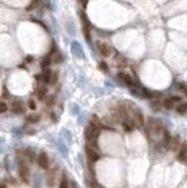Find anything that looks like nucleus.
Listing matches in <instances>:
<instances>
[{
  "mask_svg": "<svg viewBox=\"0 0 187 188\" xmlns=\"http://www.w3.org/2000/svg\"><path fill=\"white\" fill-rule=\"evenodd\" d=\"M99 132H101V126L89 123V126L85 129V138H86V141L89 144H92V145H97V139H98V136H99Z\"/></svg>",
  "mask_w": 187,
  "mask_h": 188,
  "instance_id": "f257e3e1",
  "label": "nucleus"
},
{
  "mask_svg": "<svg viewBox=\"0 0 187 188\" xmlns=\"http://www.w3.org/2000/svg\"><path fill=\"white\" fill-rule=\"evenodd\" d=\"M131 117H132V122H134V125H136L137 128L142 129V128H144V117H142L141 111L137 109L136 106H134V108H132V114H131Z\"/></svg>",
  "mask_w": 187,
  "mask_h": 188,
  "instance_id": "f03ea898",
  "label": "nucleus"
},
{
  "mask_svg": "<svg viewBox=\"0 0 187 188\" xmlns=\"http://www.w3.org/2000/svg\"><path fill=\"white\" fill-rule=\"evenodd\" d=\"M79 16H81V22H82V29H84L85 39H86V42H91V29H89L91 25H89V20H88V17H86L85 12H81Z\"/></svg>",
  "mask_w": 187,
  "mask_h": 188,
  "instance_id": "7ed1b4c3",
  "label": "nucleus"
},
{
  "mask_svg": "<svg viewBox=\"0 0 187 188\" xmlns=\"http://www.w3.org/2000/svg\"><path fill=\"white\" fill-rule=\"evenodd\" d=\"M17 165H19V177L22 178V181L29 182V168H27V164L22 158H19Z\"/></svg>",
  "mask_w": 187,
  "mask_h": 188,
  "instance_id": "20e7f679",
  "label": "nucleus"
},
{
  "mask_svg": "<svg viewBox=\"0 0 187 188\" xmlns=\"http://www.w3.org/2000/svg\"><path fill=\"white\" fill-rule=\"evenodd\" d=\"M71 52H72V55H73L75 58H78V59H84L85 58L84 49H82L81 43L76 42V40H73V42L71 43Z\"/></svg>",
  "mask_w": 187,
  "mask_h": 188,
  "instance_id": "39448f33",
  "label": "nucleus"
},
{
  "mask_svg": "<svg viewBox=\"0 0 187 188\" xmlns=\"http://www.w3.org/2000/svg\"><path fill=\"white\" fill-rule=\"evenodd\" d=\"M86 155H88V159L91 162H95L99 159V152L97 151V145H92V144H88L86 145Z\"/></svg>",
  "mask_w": 187,
  "mask_h": 188,
  "instance_id": "423d86ee",
  "label": "nucleus"
},
{
  "mask_svg": "<svg viewBox=\"0 0 187 188\" xmlns=\"http://www.w3.org/2000/svg\"><path fill=\"white\" fill-rule=\"evenodd\" d=\"M98 50H99V53H101L102 56H105V58L111 56L112 53L115 52V50H114V47H112L111 45H108V43H105V42L98 43Z\"/></svg>",
  "mask_w": 187,
  "mask_h": 188,
  "instance_id": "0eeeda50",
  "label": "nucleus"
},
{
  "mask_svg": "<svg viewBox=\"0 0 187 188\" xmlns=\"http://www.w3.org/2000/svg\"><path fill=\"white\" fill-rule=\"evenodd\" d=\"M181 102V99L179 96H171V98H166L163 101V106L167 108V109H173L176 105H179Z\"/></svg>",
  "mask_w": 187,
  "mask_h": 188,
  "instance_id": "6e6552de",
  "label": "nucleus"
},
{
  "mask_svg": "<svg viewBox=\"0 0 187 188\" xmlns=\"http://www.w3.org/2000/svg\"><path fill=\"white\" fill-rule=\"evenodd\" d=\"M177 159L183 164H187V142L181 144L180 149H179V154H177Z\"/></svg>",
  "mask_w": 187,
  "mask_h": 188,
  "instance_id": "1a4fd4ad",
  "label": "nucleus"
},
{
  "mask_svg": "<svg viewBox=\"0 0 187 188\" xmlns=\"http://www.w3.org/2000/svg\"><path fill=\"white\" fill-rule=\"evenodd\" d=\"M38 164H39V167L43 169L49 168V158L46 155V152H40L38 155Z\"/></svg>",
  "mask_w": 187,
  "mask_h": 188,
  "instance_id": "9d476101",
  "label": "nucleus"
},
{
  "mask_svg": "<svg viewBox=\"0 0 187 188\" xmlns=\"http://www.w3.org/2000/svg\"><path fill=\"white\" fill-rule=\"evenodd\" d=\"M118 79L123 82V83H125L127 86H129V88H132L134 86V80H132V78L129 76L128 73H124V72H120L118 73Z\"/></svg>",
  "mask_w": 187,
  "mask_h": 188,
  "instance_id": "9b49d317",
  "label": "nucleus"
},
{
  "mask_svg": "<svg viewBox=\"0 0 187 188\" xmlns=\"http://www.w3.org/2000/svg\"><path fill=\"white\" fill-rule=\"evenodd\" d=\"M167 148L170 149V151H176V149H180V136H179V135L171 136V139H170V142H168Z\"/></svg>",
  "mask_w": 187,
  "mask_h": 188,
  "instance_id": "f8f14e48",
  "label": "nucleus"
},
{
  "mask_svg": "<svg viewBox=\"0 0 187 188\" xmlns=\"http://www.w3.org/2000/svg\"><path fill=\"white\" fill-rule=\"evenodd\" d=\"M10 109H12V112H14V114H23V112H25V106H23V104H22L20 101H13Z\"/></svg>",
  "mask_w": 187,
  "mask_h": 188,
  "instance_id": "ddd939ff",
  "label": "nucleus"
},
{
  "mask_svg": "<svg viewBox=\"0 0 187 188\" xmlns=\"http://www.w3.org/2000/svg\"><path fill=\"white\" fill-rule=\"evenodd\" d=\"M52 73H53V72H52L51 69H43V72H42V80L46 82V83H51Z\"/></svg>",
  "mask_w": 187,
  "mask_h": 188,
  "instance_id": "4468645a",
  "label": "nucleus"
},
{
  "mask_svg": "<svg viewBox=\"0 0 187 188\" xmlns=\"http://www.w3.org/2000/svg\"><path fill=\"white\" fill-rule=\"evenodd\" d=\"M39 6H43V0H30L29 6L26 7V9H27V10H35V9H38Z\"/></svg>",
  "mask_w": 187,
  "mask_h": 188,
  "instance_id": "2eb2a0df",
  "label": "nucleus"
},
{
  "mask_svg": "<svg viewBox=\"0 0 187 188\" xmlns=\"http://www.w3.org/2000/svg\"><path fill=\"white\" fill-rule=\"evenodd\" d=\"M176 111H177L180 115H184V114H187V102H180V104L176 106Z\"/></svg>",
  "mask_w": 187,
  "mask_h": 188,
  "instance_id": "dca6fc26",
  "label": "nucleus"
},
{
  "mask_svg": "<svg viewBox=\"0 0 187 188\" xmlns=\"http://www.w3.org/2000/svg\"><path fill=\"white\" fill-rule=\"evenodd\" d=\"M170 139H171V135L168 134V131L167 129H164V132H163V144L167 147L168 142H170Z\"/></svg>",
  "mask_w": 187,
  "mask_h": 188,
  "instance_id": "f3484780",
  "label": "nucleus"
},
{
  "mask_svg": "<svg viewBox=\"0 0 187 188\" xmlns=\"http://www.w3.org/2000/svg\"><path fill=\"white\" fill-rule=\"evenodd\" d=\"M69 182L68 181V178L65 177V175H62V178H61V185H59V188H69Z\"/></svg>",
  "mask_w": 187,
  "mask_h": 188,
  "instance_id": "a211bd4d",
  "label": "nucleus"
},
{
  "mask_svg": "<svg viewBox=\"0 0 187 188\" xmlns=\"http://www.w3.org/2000/svg\"><path fill=\"white\" fill-rule=\"evenodd\" d=\"M36 93H38L39 99H43V98H45V95H46V88H45V86H40V88H38Z\"/></svg>",
  "mask_w": 187,
  "mask_h": 188,
  "instance_id": "6ab92c4d",
  "label": "nucleus"
},
{
  "mask_svg": "<svg viewBox=\"0 0 187 188\" xmlns=\"http://www.w3.org/2000/svg\"><path fill=\"white\" fill-rule=\"evenodd\" d=\"M115 62H117V66H125V59H124L121 55H118V56H117Z\"/></svg>",
  "mask_w": 187,
  "mask_h": 188,
  "instance_id": "aec40b11",
  "label": "nucleus"
},
{
  "mask_svg": "<svg viewBox=\"0 0 187 188\" xmlns=\"http://www.w3.org/2000/svg\"><path fill=\"white\" fill-rule=\"evenodd\" d=\"M25 152H26V155H27V158H29L30 161H35V152H33L32 149H26Z\"/></svg>",
  "mask_w": 187,
  "mask_h": 188,
  "instance_id": "412c9836",
  "label": "nucleus"
},
{
  "mask_svg": "<svg viewBox=\"0 0 187 188\" xmlns=\"http://www.w3.org/2000/svg\"><path fill=\"white\" fill-rule=\"evenodd\" d=\"M39 121V115H29L27 117V122H38Z\"/></svg>",
  "mask_w": 187,
  "mask_h": 188,
  "instance_id": "4be33fe9",
  "label": "nucleus"
},
{
  "mask_svg": "<svg viewBox=\"0 0 187 188\" xmlns=\"http://www.w3.org/2000/svg\"><path fill=\"white\" fill-rule=\"evenodd\" d=\"M27 106H29V109H36V102L33 101V99H29L27 101Z\"/></svg>",
  "mask_w": 187,
  "mask_h": 188,
  "instance_id": "5701e85b",
  "label": "nucleus"
},
{
  "mask_svg": "<svg viewBox=\"0 0 187 188\" xmlns=\"http://www.w3.org/2000/svg\"><path fill=\"white\" fill-rule=\"evenodd\" d=\"M98 68H99V69H101L102 72H108V66H107V63H105V62H99Z\"/></svg>",
  "mask_w": 187,
  "mask_h": 188,
  "instance_id": "b1692460",
  "label": "nucleus"
},
{
  "mask_svg": "<svg viewBox=\"0 0 187 188\" xmlns=\"http://www.w3.org/2000/svg\"><path fill=\"white\" fill-rule=\"evenodd\" d=\"M71 111H72V114H73V115H78V114H79V106L73 104L71 106Z\"/></svg>",
  "mask_w": 187,
  "mask_h": 188,
  "instance_id": "393cba45",
  "label": "nucleus"
},
{
  "mask_svg": "<svg viewBox=\"0 0 187 188\" xmlns=\"http://www.w3.org/2000/svg\"><path fill=\"white\" fill-rule=\"evenodd\" d=\"M62 135H64V138H66V139H68V142H71V135H69V131L64 129V131H62Z\"/></svg>",
  "mask_w": 187,
  "mask_h": 188,
  "instance_id": "a878e982",
  "label": "nucleus"
},
{
  "mask_svg": "<svg viewBox=\"0 0 187 188\" xmlns=\"http://www.w3.org/2000/svg\"><path fill=\"white\" fill-rule=\"evenodd\" d=\"M55 104V98L53 96H49V98H46V105L48 106H51V105Z\"/></svg>",
  "mask_w": 187,
  "mask_h": 188,
  "instance_id": "bb28decb",
  "label": "nucleus"
},
{
  "mask_svg": "<svg viewBox=\"0 0 187 188\" xmlns=\"http://www.w3.org/2000/svg\"><path fill=\"white\" fill-rule=\"evenodd\" d=\"M0 111H2V114H5L7 111V105H6V102H2V105H0Z\"/></svg>",
  "mask_w": 187,
  "mask_h": 188,
  "instance_id": "cd10ccee",
  "label": "nucleus"
},
{
  "mask_svg": "<svg viewBox=\"0 0 187 188\" xmlns=\"http://www.w3.org/2000/svg\"><path fill=\"white\" fill-rule=\"evenodd\" d=\"M56 80H58V73H56V72H53V73H52V79H51V83H55V82H56Z\"/></svg>",
  "mask_w": 187,
  "mask_h": 188,
  "instance_id": "c85d7f7f",
  "label": "nucleus"
},
{
  "mask_svg": "<svg viewBox=\"0 0 187 188\" xmlns=\"http://www.w3.org/2000/svg\"><path fill=\"white\" fill-rule=\"evenodd\" d=\"M68 32H69V35H73V25H72V22L68 23Z\"/></svg>",
  "mask_w": 187,
  "mask_h": 188,
  "instance_id": "c756f323",
  "label": "nucleus"
},
{
  "mask_svg": "<svg viewBox=\"0 0 187 188\" xmlns=\"http://www.w3.org/2000/svg\"><path fill=\"white\" fill-rule=\"evenodd\" d=\"M78 2H79V5H81L82 7H86V5H88L89 0H78Z\"/></svg>",
  "mask_w": 187,
  "mask_h": 188,
  "instance_id": "7c9ffc66",
  "label": "nucleus"
},
{
  "mask_svg": "<svg viewBox=\"0 0 187 188\" xmlns=\"http://www.w3.org/2000/svg\"><path fill=\"white\" fill-rule=\"evenodd\" d=\"M179 88H181L183 91H187V86H186V83H179Z\"/></svg>",
  "mask_w": 187,
  "mask_h": 188,
  "instance_id": "2f4dec72",
  "label": "nucleus"
},
{
  "mask_svg": "<svg viewBox=\"0 0 187 188\" xmlns=\"http://www.w3.org/2000/svg\"><path fill=\"white\" fill-rule=\"evenodd\" d=\"M69 188H76V184H75L73 181H71L69 182Z\"/></svg>",
  "mask_w": 187,
  "mask_h": 188,
  "instance_id": "473e14b6",
  "label": "nucleus"
},
{
  "mask_svg": "<svg viewBox=\"0 0 187 188\" xmlns=\"http://www.w3.org/2000/svg\"><path fill=\"white\" fill-rule=\"evenodd\" d=\"M32 60H33V58H32V56H29V58H26V62H32Z\"/></svg>",
  "mask_w": 187,
  "mask_h": 188,
  "instance_id": "72a5a7b5",
  "label": "nucleus"
},
{
  "mask_svg": "<svg viewBox=\"0 0 187 188\" xmlns=\"http://www.w3.org/2000/svg\"><path fill=\"white\" fill-rule=\"evenodd\" d=\"M2 188H6V187H5V185H2Z\"/></svg>",
  "mask_w": 187,
  "mask_h": 188,
  "instance_id": "f704fd0d",
  "label": "nucleus"
}]
</instances>
